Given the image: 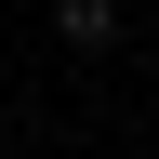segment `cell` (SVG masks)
<instances>
[{
	"label": "cell",
	"mask_w": 159,
	"mask_h": 159,
	"mask_svg": "<svg viewBox=\"0 0 159 159\" xmlns=\"http://www.w3.org/2000/svg\"><path fill=\"white\" fill-rule=\"evenodd\" d=\"M53 27H66V40H106V27H119V0H53Z\"/></svg>",
	"instance_id": "cell-1"
}]
</instances>
